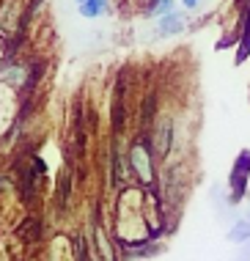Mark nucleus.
<instances>
[{"label":"nucleus","instance_id":"3","mask_svg":"<svg viewBox=\"0 0 250 261\" xmlns=\"http://www.w3.org/2000/svg\"><path fill=\"white\" fill-rule=\"evenodd\" d=\"M170 143H173V121H170V118H162L152 132V146H154L157 157H168Z\"/></svg>","mask_w":250,"mask_h":261},{"label":"nucleus","instance_id":"4","mask_svg":"<svg viewBox=\"0 0 250 261\" xmlns=\"http://www.w3.org/2000/svg\"><path fill=\"white\" fill-rule=\"evenodd\" d=\"M77 11L83 19H99L110 14V0H83V3H77Z\"/></svg>","mask_w":250,"mask_h":261},{"label":"nucleus","instance_id":"7","mask_svg":"<svg viewBox=\"0 0 250 261\" xmlns=\"http://www.w3.org/2000/svg\"><path fill=\"white\" fill-rule=\"evenodd\" d=\"M74 3H83V0H74Z\"/></svg>","mask_w":250,"mask_h":261},{"label":"nucleus","instance_id":"5","mask_svg":"<svg viewBox=\"0 0 250 261\" xmlns=\"http://www.w3.org/2000/svg\"><path fill=\"white\" fill-rule=\"evenodd\" d=\"M170 11H176V0H148V6L143 9V14L148 19H160Z\"/></svg>","mask_w":250,"mask_h":261},{"label":"nucleus","instance_id":"6","mask_svg":"<svg viewBox=\"0 0 250 261\" xmlns=\"http://www.w3.org/2000/svg\"><path fill=\"white\" fill-rule=\"evenodd\" d=\"M201 3H204V0H182V9L184 11H198V9H201Z\"/></svg>","mask_w":250,"mask_h":261},{"label":"nucleus","instance_id":"1","mask_svg":"<svg viewBox=\"0 0 250 261\" xmlns=\"http://www.w3.org/2000/svg\"><path fill=\"white\" fill-rule=\"evenodd\" d=\"M154 146L152 140L140 138L138 143L130 149V171L138 176L140 181H152L154 179Z\"/></svg>","mask_w":250,"mask_h":261},{"label":"nucleus","instance_id":"2","mask_svg":"<svg viewBox=\"0 0 250 261\" xmlns=\"http://www.w3.org/2000/svg\"><path fill=\"white\" fill-rule=\"evenodd\" d=\"M184 31H187V14H184L182 9L170 11V14H165V17H160L154 22V36H160V39H173Z\"/></svg>","mask_w":250,"mask_h":261}]
</instances>
